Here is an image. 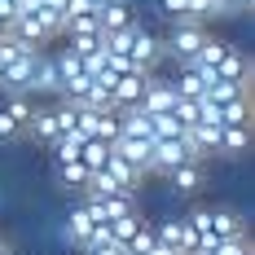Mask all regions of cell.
Returning <instances> with one entry per match:
<instances>
[{
	"mask_svg": "<svg viewBox=\"0 0 255 255\" xmlns=\"http://www.w3.org/2000/svg\"><path fill=\"white\" fill-rule=\"evenodd\" d=\"M189 225L203 238V251L211 242H225V238H242V233H247L242 216H238L233 207H194V211H189Z\"/></svg>",
	"mask_w": 255,
	"mask_h": 255,
	"instance_id": "obj_1",
	"label": "cell"
},
{
	"mask_svg": "<svg viewBox=\"0 0 255 255\" xmlns=\"http://www.w3.org/2000/svg\"><path fill=\"white\" fill-rule=\"evenodd\" d=\"M0 255H13V247H9V242H4V238H0Z\"/></svg>",
	"mask_w": 255,
	"mask_h": 255,
	"instance_id": "obj_18",
	"label": "cell"
},
{
	"mask_svg": "<svg viewBox=\"0 0 255 255\" xmlns=\"http://www.w3.org/2000/svg\"><path fill=\"white\" fill-rule=\"evenodd\" d=\"M53 66H57V93H62V97H71V102H79V93L93 84L88 66H84V57H75V53L62 44V49L53 53Z\"/></svg>",
	"mask_w": 255,
	"mask_h": 255,
	"instance_id": "obj_2",
	"label": "cell"
},
{
	"mask_svg": "<svg viewBox=\"0 0 255 255\" xmlns=\"http://www.w3.org/2000/svg\"><path fill=\"white\" fill-rule=\"evenodd\" d=\"M88 4H93V9H102V4H115V0H88Z\"/></svg>",
	"mask_w": 255,
	"mask_h": 255,
	"instance_id": "obj_19",
	"label": "cell"
},
{
	"mask_svg": "<svg viewBox=\"0 0 255 255\" xmlns=\"http://www.w3.org/2000/svg\"><path fill=\"white\" fill-rule=\"evenodd\" d=\"M79 255H128V251L119 247V242H115V238H106V233H102L97 242H88V247H84Z\"/></svg>",
	"mask_w": 255,
	"mask_h": 255,
	"instance_id": "obj_16",
	"label": "cell"
},
{
	"mask_svg": "<svg viewBox=\"0 0 255 255\" xmlns=\"http://www.w3.org/2000/svg\"><path fill=\"white\" fill-rule=\"evenodd\" d=\"M97 238H102V233H97V225H93L88 207H84V203H75L71 211H66V242L84 251V247H88V242H97Z\"/></svg>",
	"mask_w": 255,
	"mask_h": 255,
	"instance_id": "obj_7",
	"label": "cell"
},
{
	"mask_svg": "<svg viewBox=\"0 0 255 255\" xmlns=\"http://www.w3.org/2000/svg\"><path fill=\"white\" fill-rule=\"evenodd\" d=\"M207 35H211V31H207V22H172V31L163 35V53H167V57H176L180 66H185L194 53L203 49Z\"/></svg>",
	"mask_w": 255,
	"mask_h": 255,
	"instance_id": "obj_3",
	"label": "cell"
},
{
	"mask_svg": "<svg viewBox=\"0 0 255 255\" xmlns=\"http://www.w3.org/2000/svg\"><path fill=\"white\" fill-rule=\"evenodd\" d=\"M97 22H102V35L106 31H128V26L136 22V9H132V0H115V4L97 9Z\"/></svg>",
	"mask_w": 255,
	"mask_h": 255,
	"instance_id": "obj_10",
	"label": "cell"
},
{
	"mask_svg": "<svg viewBox=\"0 0 255 255\" xmlns=\"http://www.w3.org/2000/svg\"><path fill=\"white\" fill-rule=\"evenodd\" d=\"M216 154H229V158L251 154V124H225L220 141H216Z\"/></svg>",
	"mask_w": 255,
	"mask_h": 255,
	"instance_id": "obj_9",
	"label": "cell"
},
{
	"mask_svg": "<svg viewBox=\"0 0 255 255\" xmlns=\"http://www.w3.org/2000/svg\"><path fill=\"white\" fill-rule=\"evenodd\" d=\"M150 150H154L150 136H128V132H119V136L110 141V154H119L124 163L141 167V172H145V158H150Z\"/></svg>",
	"mask_w": 255,
	"mask_h": 255,
	"instance_id": "obj_8",
	"label": "cell"
},
{
	"mask_svg": "<svg viewBox=\"0 0 255 255\" xmlns=\"http://www.w3.org/2000/svg\"><path fill=\"white\" fill-rule=\"evenodd\" d=\"M154 242H158V233H154V220H141V225H136V233L124 242V251H128V255H145Z\"/></svg>",
	"mask_w": 255,
	"mask_h": 255,
	"instance_id": "obj_13",
	"label": "cell"
},
{
	"mask_svg": "<svg viewBox=\"0 0 255 255\" xmlns=\"http://www.w3.org/2000/svg\"><path fill=\"white\" fill-rule=\"evenodd\" d=\"M172 88H176L180 102H203L207 97V79L194 71V66H180L176 75H172Z\"/></svg>",
	"mask_w": 255,
	"mask_h": 255,
	"instance_id": "obj_11",
	"label": "cell"
},
{
	"mask_svg": "<svg viewBox=\"0 0 255 255\" xmlns=\"http://www.w3.org/2000/svg\"><path fill=\"white\" fill-rule=\"evenodd\" d=\"M18 136H26V128L13 119V110H9V106H4V97H0V145L18 141Z\"/></svg>",
	"mask_w": 255,
	"mask_h": 255,
	"instance_id": "obj_15",
	"label": "cell"
},
{
	"mask_svg": "<svg viewBox=\"0 0 255 255\" xmlns=\"http://www.w3.org/2000/svg\"><path fill=\"white\" fill-rule=\"evenodd\" d=\"M145 255H176V251H172V247H163V242H154V247H150Z\"/></svg>",
	"mask_w": 255,
	"mask_h": 255,
	"instance_id": "obj_17",
	"label": "cell"
},
{
	"mask_svg": "<svg viewBox=\"0 0 255 255\" xmlns=\"http://www.w3.org/2000/svg\"><path fill=\"white\" fill-rule=\"evenodd\" d=\"M203 185H207L203 158H189V163H180V167H172V172H167V189H172L176 198H194Z\"/></svg>",
	"mask_w": 255,
	"mask_h": 255,
	"instance_id": "obj_5",
	"label": "cell"
},
{
	"mask_svg": "<svg viewBox=\"0 0 255 255\" xmlns=\"http://www.w3.org/2000/svg\"><path fill=\"white\" fill-rule=\"evenodd\" d=\"M79 158H84V163H88V167L97 172L106 158H110V141H97V136H88V141L79 145Z\"/></svg>",
	"mask_w": 255,
	"mask_h": 255,
	"instance_id": "obj_14",
	"label": "cell"
},
{
	"mask_svg": "<svg viewBox=\"0 0 255 255\" xmlns=\"http://www.w3.org/2000/svg\"><path fill=\"white\" fill-rule=\"evenodd\" d=\"M53 172L66 189H88V176H93V167L84 158H62V163H53Z\"/></svg>",
	"mask_w": 255,
	"mask_h": 255,
	"instance_id": "obj_12",
	"label": "cell"
},
{
	"mask_svg": "<svg viewBox=\"0 0 255 255\" xmlns=\"http://www.w3.org/2000/svg\"><path fill=\"white\" fill-rule=\"evenodd\" d=\"M189 158H194V150H189L185 132H180V136H163V141H154L150 158H145V176H167L172 167L189 163Z\"/></svg>",
	"mask_w": 255,
	"mask_h": 255,
	"instance_id": "obj_4",
	"label": "cell"
},
{
	"mask_svg": "<svg viewBox=\"0 0 255 255\" xmlns=\"http://www.w3.org/2000/svg\"><path fill=\"white\" fill-rule=\"evenodd\" d=\"M154 71H124V75L110 84V106L115 110H132V106L141 102V93H145V79Z\"/></svg>",
	"mask_w": 255,
	"mask_h": 255,
	"instance_id": "obj_6",
	"label": "cell"
}]
</instances>
